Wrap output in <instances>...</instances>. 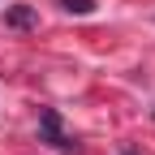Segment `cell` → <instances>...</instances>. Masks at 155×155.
I'll return each instance as SVG.
<instances>
[{
  "instance_id": "cell-3",
  "label": "cell",
  "mask_w": 155,
  "mask_h": 155,
  "mask_svg": "<svg viewBox=\"0 0 155 155\" xmlns=\"http://www.w3.org/2000/svg\"><path fill=\"white\" fill-rule=\"evenodd\" d=\"M65 13H78V17H91L95 9H99V0H56Z\"/></svg>"
},
{
  "instance_id": "cell-2",
  "label": "cell",
  "mask_w": 155,
  "mask_h": 155,
  "mask_svg": "<svg viewBox=\"0 0 155 155\" xmlns=\"http://www.w3.org/2000/svg\"><path fill=\"white\" fill-rule=\"evenodd\" d=\"M39 22V13L30 9V5H13L9 13H5V26H13V30H30Z\"/></svg>"
},
{
  "instance_id": "cell-4",
  "label": "cell",
  "mask_w": 155,
  "mask_h": 155,
  "mask_svg": "<svg viewBox=\"0 0 155 155\" xmlns=\"http://www.w3.org/2000/svg\"><path fill=\"white\" fill-rule=\"evenodd\" d=\"M129 155H134V151H129Z\"/></svg>"
},
{
  "instance_id": "cell-1",
  "label": "cell",
  "mask_w": 155,
  "mask_h": 155,
  "mask_svg": "<svg viewBox=\"0 0 155 155\" xmlns=\"http://www.w3.org/2000/svg\"><path fill=\"white\" fill-rule=\"evenodd\" d=\"M39 129H43V138H48L56 151H78V142L61 129V112H56V108H43V112H39Z\"/></svg>"
}]
</instances>
